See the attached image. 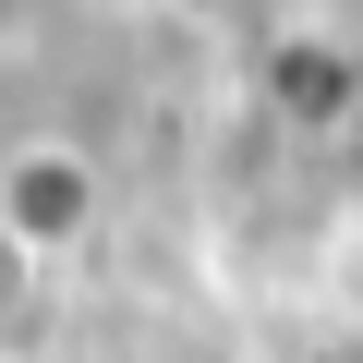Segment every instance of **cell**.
Listing matches in <instances>:
<instances>
[{"label":"cell","mask_w":363,"mask_h":363,"mask_svg":"<svg viewBox=\"0 0 363 363\" xmlns=\"http://www.w3.org/2000/svg\"><path fill=\"white\" fill-rule=\"evenodd\" d=\"M85 206H97L85 157H73V145H37V157H13V182H0V242H13V255L73 242V230H85Z\"/></svg>","instance_id":"1"},{"label":"cell","mask_w":363,"mask_h":363,"mask_svg":"<svg viewBox=\"0 0 363 363\" xmlns=\"http://www.w3.org/2000/svg\"><path fill=\"white\" fill-rule=\"evenodd\" d=\"M339 49H279V109H339Z\"/></svg>","instance_id":"2"},{"label":"cell","mask_w":363,"mask_h":363,"mask_svg":"<svg viewBox=\"0 0 363 363\" xmlns=\"http://www.w3.org/2000/svg\"><path fill=\"white\" fill-rule=\"evenodd\" d=\"M0 303H13V242H0Z\"/></svg>","instance_id":"3"}]
</instances>
